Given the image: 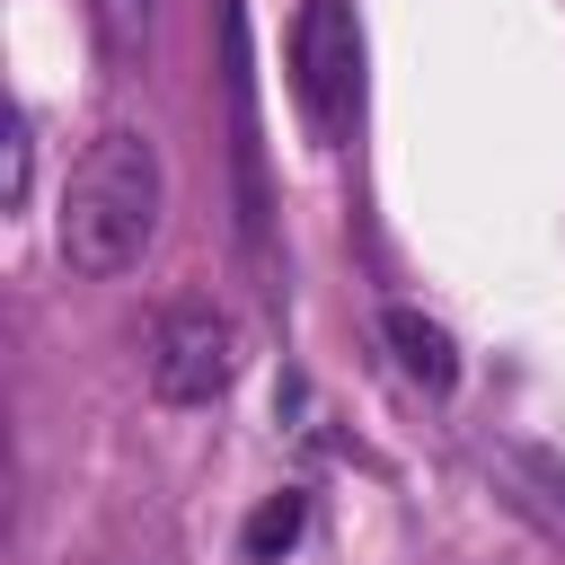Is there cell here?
<instances>
[{
    "instance_id": "5",
    "label": "cell",
    "mask_w": 565,
    "mask_h": 565,
    "mask_svg": "<svg viewBox=\"0 0 565 565\" xmlns=\"http://www.w3.org/2000/svg\"><path fill=\"white\" fill-rule=\"evenodd\" d=\"M300 530H309V494H300V486H282V494H265V503L247 512L238 556H247V565H274V556H291V547H300Z\"/></svg>"
},
{
    "instance_id": "7",
    "label": "cell",
    "mask_w": 565,
    "mask_h": 565,
    "mask_svg": "<svg viewBox=\"0 0 565 565\" xmlns=\"http://www.w3.org/2000/svg\"><path fill=\"white\" fill-rule=\"evenodd\" d=\"M26 168H35V141H26V115H9V203H26Z\"/></svg>"
},
{
    "instance_id": "6",
    "label": "cell",
    "mask_w": 565,
    "mask_h": 565,
    "mask_svg": "<svg viewBox=\"0 0 565 565\" xmlns=\"http://www.w3.org/2000/svg\"><path fill=\"white\" fill-rule=\"evenodd\" d=\"M150 18H159V0H88V26H97V44H106V62H141Z\"/></svg>"
},
{
    "instance_id": "2",
    "label": "cell",
    "mask_w": 565,
    "mask_h": 565,
    "mask_svg": "<svg viewBox=\"0 0 565 565\" xmlns=\"http://www.w3.org/2000/svg\"><path fill=\"white\" fill-rule=\"evenodd\" d=\"M238 380V318L212 300H177L150 327V397L159 406H212Z\"/></svg>"
},
{
    "instance_id": "3",
    "label": "cell",
    "mask_w": 565,
    "mask_h": 565,
    "mask_svg": "<svg viewBox=\"0 0 565 565\" xmlns=\"http://www.w3.org/2000/svg\"><path fill=\"white\" fill-rule=\"evenodd\" d=\"M291 88H300V115L318 141H335L362 106V26L344 0H309L300 26H291Z\"/></svg>"
},
{
    "instance_id": "1",
    "label": "cell",
    "mask_w": 565,
    "mask_h": 565,
    "mask_svg": "<svg viewBox=\"0 0 565 565\" xmlns=\"http://www.w3.org/2000/svg\"><path fill=\"white\" fill-rule=\"evenodd\" d=\"M159 212H168V159H159V141L141 124H106L79 150L71 185H62V221H53L62 265L79 282L132 274L150 256V238H159Z\"/></svg>"
},
{
    "instance_id": "4",
    "label": "cell",
    "mask_w": 565,
    "mask_h": 565,
    "mask_svg": "<svg viewBox=\"0 0 565 565\" xmlns=\"http://www.w3.org/2000/svg\"><path fill=\"white\" fill-rule=\"evenodd\" d=\"M380 335H388L397 371H406L424 397H450V388H459V344H450V327H441V318H424V309L388 300V309H380Z\"/></svg>"
}]
</instances>
